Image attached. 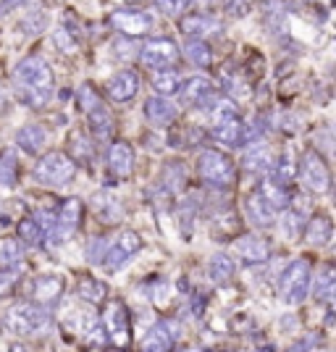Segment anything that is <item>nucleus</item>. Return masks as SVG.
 I'll list each match as a JSON object with an SVG mask.
<instances>
[{"mask_svg":"<svg viewBox=\"0 0 336 352\" xmlns=\"http://www.w3.org/2000/svg\"><path fill=\"white\" fill-rule=\"evenodd\" d=\"M82 216H85L82 200H79V197H69V200L60 206L58 213H56L53 229H50V234L45 236V242H50V245H63V242H69V239L76 234V229H79V223H82Z\"/></svg>","mask_w":336,"mask_h":352,"instance_id":"0eeeda50","label":"nucleus"},{"mask_svg":"<svg viewBox=\"0 0 336 352\" xmlns=\"http://www.w3.org/2000/svg\"><path fill=\"white\" fill-rule=\"evenodd\" d=\"M0 182H3V184H14L16 182V155L14 153H3V155H0Z\"/></svg>","mask_w":336,"mask_h":352,"instance_id":"37998d69","label":"nucleus"},{"mask_svg":"<svg viewBox=\"0 0 336 352\" xmlns=\"http://www.w3.org/2000/svg\"><path fill=\"white\" fill-rule=\"evenodd\" d=\"M45 142H47V132H45L43 126H37V124L21 126V129L16 132V145L21 147L27 155H37V153H43Z\"/></svg>","mask_w":336,"mask_h":352,"instance_id":"bb28decb","label":"nucleus"},{"mask_svg":"<svg viewBox=\"0 0 336 352\" xmlns=\"http://www.w3.org/2000/svg\"><path fill=\"white\" fill-rule=\"evenodd\" d=\"M100 323L105 329L108 344L113 347H129L132 342V323H129V310L121 300H111L100 316Z\"/></svg>","mask_w":336,"mask_h":352,"instance_id":"423d86ee","label":"nucleus"},{"mask_svg":"<svg viewBox=\"0 0 336 352\" xmlns=\"http://www.w3.org/2000/svg\"><path fill=\"white\" fill-rule=\"evenodd\" d=\"M302 179L310 187V192H315V195L328 192L331 174H328V166H326V161H323V155L318 150H307L305 153V158H302Z\"/></svg>","mask_w":336,"mask_h":352,"instance_id":"ddd939ff","label":"nucleus"},{"mask_svg":"<svg viewBox=\"0 0 336 352\" xmlns=\"http://www.w3.org/2000/svg\"><path fill=\"white\" fill-rule=\"evenodd\" d=\"M105 92L113 103H129L134 100V95L139 92V76L132 69H124V72L113 74L105 85Z\"/></svg>","mask_w":336,"mask_h":352,"instance_id":"dca6fc26","label":"nucleus"},{"mask_svg":"<svg viewBox=\"0 0 336 352\" xmlns=\"http://www.w3.org/2000/svg\"><path fill=\"white\" fill-rule=\"evenodd\" d=\"M19 239L24 245H40L43 242V229L34 219H21L19 221Z\"/></svg>","mask_w":336,"mask_h":352,"instance_id":"ea45409f","label":"nucleus"},{"mask_svg":"<svg viewBox=\"0 0 336 352\" xmlns=\"http://www.w3.org/2000/svg\"><path fill=\"white\" fill-rule=\"evenodd\" d=\"M139 248H142V239H139L137 232H121V234L116 236V242L108 245L102 263L108 265L111 271H116V268H121L126 261H132V255L139 252Z\"/></svg>","mask_w":336,"mask_h":352,"instance_id":"4468645a","label":"nucleus"},{"mask_svg":"<svg viewBox=\"0 0 336 352\" xmlns=\"http://www.w3.org/2000/svg\"><path fill=\"white\" fill-rule=\"evenodd\" d=\"M226 11L232 16H245L249 11V0H226Z\"/></svg>","mask_w":336,"mask_h":352,"instance_id":"de8ad7c7","label":"nucleus"},{"mask_svg":"<svg viewBox=\"0 0 336 352\" xmlns=\"http://www.w3.org/2000/svg\"><path fill=\"white\" fill-rule=\"evenodd\" d=\"M129 45H132V40H118V43H116V56L121 60L134 58V53H132V47H129Z\"/></svg>","mask_w":336,"mask_h":352,"instance_id":"09e8293b","label":"nucleus"},{"mask_svg":"<svg viewBox=\"0 0 336 352\" xmlns=\"http://www.w3.org/2000/svg\"><path fill=\"white\" fill-rule=\"evenodd\" d=\"M208 111H210L213 121H226V118L239 116V108H236V103H234V100H229V98H216V100H213V105H210Z\"/></svg>","mask_w":336,"mask_h":352,"instance_id":"a19ab883","label":"nucleus"},{"mask_svg":"<svg viewBox=\"0 0 336 352\" xmlns=\"http://www.w3.org/2000/svg\"><path fill=\"white\" fill-rule=\"evenodd\" d=\"M181 32L187 37H197V40H208V37H219L223 32V24L219 19L213 16H205V14H192L181 21Z\"/></svg>","mask_w":336,"mask_h":352,"instance_id":"a211bd4d","label":"nucleus"},{"mask_svg":"<svg viewBox=\"0 0 336 352\" xmlns=\"http://www.w3.org/2000/svg\"><path fill=\"white\" fill-rule=\"evenodd\" d=\"M76 176V163L66 155V150H53L43 155V161L34 166V179L47 187H63L71 184Z\"/></svg>","mask_w":336,"mask_h":352,"instance_id":"7ed1b4c3","label":"nucleus"},{"mask_svg":"<svg viewBox=\"0 0 336 352\" xmlns=\"http://www.w3.org/2000/svg\"><path fill=\"white\" fill-rule=\"evenodd\" d=\"M105 250H108V242H105V236L95 239V242L89 245V263H102V258H105Z\"/></svg>","mask_w":336,"mask_h":352,"instance_id":"a18cd8bd","label":"nucleus"},{"mask_svg":"<svg viewBox=\"0 0 336 352\" xmlns=\"http://www.w3.org/2000/svg\"><path fill=\"white\" fill-rule=\"evenodd\" d=\"M145 118L153 126H168L176 121V105L168 98L155 95L145 103Z\"/></svg>","mask_w":336,"mask_h":352,"instance_id":"b1692460","label":"nucleus"},{"mask_svg":"<svg viewBox=\"0 0 336 352\" xmlns=\"http://www.w3.org/2000/svg\"><path fill=\"white\" fill-rule=\"evenodd\" d=\"M108 168L116 176H129L134 168V147L124 140H118L108 147Z\"/></svg>","mask_w":336,"mask_h":352,"instance_id":"5701e85b","label":"nucleus"},{"mask_svg":"<svg viewBox=\"0 0 336 352\" xmlns=\"http://www.w3.org/2000/svg\"><path fill=\"white\" fill-rule=\"evenodd\" d=\"M208 274H210V279L216 281V284H223V281H229L236 274L234 258H232V255H226V252H219V255H213V258H210V263H208Z\"/></svg>","mask_w":336,"mask_h":352,"instance_id":"2f4dec72","label":"nucleus"},{"mask_svg":"<svg viewBox=\"0 0 336 352\" xmlns=\"http://www.w3.org/2000/svg\"><path fill=\"white\" fill-rule=\"evenodd\" d=\"M179 92H181V100L190 108H197V111H208L213 100L219 98L216 95V87L210 79L205 76H190L184 85H179Z\"/></svg>","mask_w":336,"mask_h":352,"instance_id":"9b49d317","label":"nucleus"},{"mask_svg":"<svg viewBox=\"0 0 336 352\" xmlns=\"http://www.w3.org/2000/svg\"><path fill=\"white\" fill-rule=\"evenodd\" d=\"M245 210H247V219L252 221V226H260V229H268V226L273 223V219H276L273 206H271L258 190L252 192V195H247Z\"/></svg>","mask_w":336,"mask_h":352,"instance_id":"6ab92c4d","label":"nucleus"},{"mask_svg":"<svg viewBox=\"0 0 336 352\" xmlns=\"http://www.w3.org/2000/svg\"><path fill=\"white\" fill-rule=\"evenodd\" d=\"M184 53H187V58H190L194 66H200V69L210 66V58H213L210 45H205V40H197V37H187Z\"/></svg>","mask_w":336,"mask_h":352,"instance_id":"e433bc0d","label":"nucleus"},{"mask_svg":"<svg viewBox=\"0 0 336 352\" xmlns=\"http://www.w3.org/2000/svg\"><path fill=\"white\" fill-rule=\"evenodd\" d=\"M184 179H187V174H184V163H181V161L168 163V166L163 168V184H166V190L171 192V195L181 190Z\"/></svg>","mask_w":336,"mask_h":352,"instance_id":"58836bf2","label":"nucleus"},{"mask_svg":"<svg viewBox=\"0 0 336 352\" xmlns=\"http://www.w3.org/2000/svg\"><path fill=\"white\" fill-rule=\"evenodd\" d=\"M16 284V271H3L0 268V297H5V294L14 289Z\"/></svg>","mask_w":336,"mask_h":352,"instance_id":"49530a36","label":"nucleus"},{"mask_svg":"<svg viewBox=\"0 0 336 352\" xmlns=\"http://www.w3.org/2000/svg\"><path fill=\"white\" fill-rule=\"evenodd\" d=\"M63 289H66V284H63L60 276L45 274V276H40V279L34 281V287H32V297H34L40 305L50 308V305H56V302H58V297L63 294Z\"/></svg>","mask_w":336,"mask_h":352,"instance_id":"aec40b11","label":"nucleus"},{"mask_svg":"<svg viewBox=\"0 0 336 352\" xmlns=\"http://www.w3.org/2000/svg\"><path fill=\"white\" fill-rule=\"evenodd\" d=\"M45 27H47V14L45 11H34V14L21 21L24 34H40V32H45Z\"/></svg>","mask_w":336,"mask_h":352,"instance_id":"79ce46f5","label":"nucleus"},{"mask_svg":"<svg viewBox=\"0 0 336 352\" xmlns=\"http://www.w3.org/2000/svg\"><path fill=\"white\" fill-rule=\"evenodd\" d=\"M53 43H56V47H58L60 53H76L79 50V32H76V27H74L71 21H60L58 30L53 32Z\"/></svg>","mask_w":336,"mask_h":352,"instance_id":"473e14b6","label":"nucleus"},{"mask_svg":"<svg viewBox=\"0 0 336 352\" xmlns=\"http://www.w3.org/2000/svg\"><path fill=\"white\" fill-rule=\"evenodd\" d=\"M210 137L226 147H245L249 142H255V132L239 116L226 118V121H213Z\"/></svg>","mask_w":336,"mask_h":352,"instance_id":"9d476101","label":"nucleus"},{"mask_svg":"<svg viewBox=\"0 0 336 352\" xmlns=\"http://www.w3.org/2000/svg\"><path fill=\"white\" fill-rule=\"evenodd\" d=\"M66 155H69L74 163H89L92 161L95 150H92V142H89V137H87L85 129L71 132V137H69V147H66Z\"/></svg>","mask_w":336,"mask_h":352,"instance_id":"c756f323","label":"nucleus"},{"mask_svg":"<svg viewBox=\"0 0 336 352\" xmlns=\"http://www.w3.org/2000/svg\"><path fill=\"white\" fill-rule=\"evenodd\" d=\"M79 300H85V302H89V305H98V302H102L105 300V294H108V287L102 284V281L92 279V276H85V279L79 281Z\"/></svg>","mask_w":336,"mask_h":352,"instance_id":"c9c22d12","label":"nucleus"},{"mask_svg":"<svg viewBox=\"0 0 336 352\" xmlns=\"http://www.w3.org/2000/svg\"><path fill=\"white\" fill-rule=\"evenodd\" d=\"M179 85H181V76L176 74L174 66H168V69H155L153 74V89L163 95V98H171L179 92Z\"/></svg>","mask_w":336,"mask_h":352,"instance_id":"7c9ffc66","label":"nucleus"},{"mask_svg":"<svg viewBox=\"0 0 336 352\" xmlns=\"http://www.w3.org/2000/svg\"><path fill=\"white\" fill-rule=\"evenodd\" d=\"M310 281H313V271L307 261H294L287 265V271L281 274V297L287 305H300L310 292Z\"/></svg>","mask_w":336,"mask_h":352,"instance_id":"6e6552de","label":"nucleus"},{"mask_svg":"<svg viewBox=\"0 0 336 352\" xmlns=\"http://www.w3.org/2000/svg\"><path fill=\"white\" fill-rule=\"evenodd\" d=\"M336 297V274L334 265H326L315 276V300L318 302H334Z\"/></svg>","mask_w":336,"mask_h":352,"instance_id":"72a5a7b5","label":"nucleus"},{"mask_svg":"<svg viewBox=\"0 0 336 352\" xmlns=\"http://www.w3.org/2000/svg\"><path fill=\"white\" fill-rule=\"evenodd\" d=\"M258 192L273 206V210H284V208L289 206V200H292V192L287 190V184H278L276 179H271V176H263Z\"/></svg>","mask_w":336,"mask_h":352,"instance_id":"c85d7f7f","label":"nucleus"},{"mask_svg":"<svg viewBox=\"0 0 336 352\" xmlns=\"http://www.w3.org/2000/svg\"><path fill=\"white\" fill-rule=\"evenodd\" d=\"M5 321H8V329L14 334L32 337V334H40L50 323V316H47L45 305H40V302H16L14 308L8 310Z\"/></svg>","mask_w":336,"mask_h":352,"instance_id":"20e7f679","label":"nucleus"},{"mask_svg":"<svg viewBox=\"0 0 336 352\" xmlns=\"http://www.w3.org/2000/svg\"><path fill=\"white\" fill-rule=\"evenodd\" d=\"M24 263V250L16 239H5L0 245V268L3 271H19Z\"/></svg>","mask_w":336,"mask_h":352,"instance_id":"f704fd0d","label":"nucleus"},{"mask_svg":"<svg viewBox=\"0 0 336 352\" xmlns=\"http://www.w3.org/2000/svg\"><path fill=\"white\" fill-rule=\"evenodd\" d=\"M302 234H307V242H310L313 248H323V245H328L331 236H334V223H331L328 216L315 213L313 219H307L305 232H302Z\"/></svg>","mask_w":336,"mask_h":352,"instance_id":"393cba45","label":"nucleus"},{"mask_svg":"<svg viewBox=\"0 0 336 352\" xmlns=\"http://www.w3.org/2000/svg\"><path fill=\"white\" fill-rule=\"evenodd\" d=\"M126 6H139V3H145V0H124Z\"/></svg>","mask_w":336,"mask_h":352,"instance_id":"3c124183","label":"nucleus"},{"mask_svg":"<svg viewBox=\"0 0 336 352\" xmlns=\"http://www.w3.org/2000/svg\"><path fill=\"white\" fill-rule=\"evenodd\" d=\"M197 174L208 187L216 190H232L236 184V168L219 150H203L197 158Z\"/></svg>","mask_w":336,"mask_h":352,"instance_id":"f03ea898","label":"nucleus"},{"mask_svg":"<svg viewBox=\"0 0 336 352\" xmlns=\"http://www.w3.org/2000/svg\"><path fill=\"white\" fill-rule=\"evenodd\" d=\"M139 60H142V66L153 69V72L168 69V66H176V60H179V47L168 37H155L139 47Z\"/></svg>","mask_w":336,"mask_h":352,"instance_id":"1a4fd4ad","label":"nucleus"},{"mask_svg":"<svg viewBox=\"0 0 336 352\" xmlns=\"http://www.w3.org/2000/svg\"><path fill=\"white\" fill-rule=\"evenodd\" d=\"M14 87L21 103H27L30 108H43L50 103L53 89H56L53 69L40 56L21 58L14 69Z\"/></svg>","mask_w":336,"mask_h":352,"instance_id":"f257e3e1","label":"nucleus"},{"mask_svg":"<svg viewBox=\"0 0 336 352\" xmlns=\"http://www.w3.org/2000/svg\"><path fill=\"white\" fill-rule=\"evenodd\" d=\"M294 176H297V163L289 153H284V155H278V161H273V168H271V179H276L278 184H292Z\"/></svg>","mask_w":336,"mask_h":352,"instance_id":"4c0bfd02","label":"nucleus"},{"mask_svg":"<svg viewBox=\"0 0 336 352\" xmlns=\"http://www.w3.org/2000/svg\"><path fill=\"white\" fill-rule=\"evenodd\" d=\"M79 334H82L87 347H105V344H108L105 329H102L100 318H98L92 310H87L85 316H79Z\"/></svg>","mask_w":336,"mask_h":352,"instance_id":"a878e982","label":"nucleus"},{"mask_svg":"<svg viewBox=\"0 0 336 352\" xmlns=\"http://www.w3.org/2000/svg\"><path fill=\"white\" fill-rule=\"evenodd\" d=\"M289 210L284 213V219H281V229H284V236L287 239H300L302 232H305V223L310 219V197L307 195H300V197H294V203L289 200Z\"/></svg>","mask_w":336,"mask_h":352,"instance_id":"2eb2a0df","label":"nucleus"},{"mask_svg":"<svg viewBox=\"0 0 336 352\" xmlns=\"http://www.w3.org/2000/svg\"><path fill=\"white\" fill-rule=\"evenodd\" d=\"M155 3H158V8H161L166 16H179L190 6L192 0H155Z\"/></svg>","mask_w":336,"mask_h":352,"instance_id":"c03bdc74","label":"nucleus"},{"mask_svg":"<svg viewBox=\"0 0 336 352\" xmlns=\"http://www.w3.org/2000/svg\"><path fill=\"white\" fill-rule=\"evenodd\" d=\"M176 347V326L168 321L155 323L145 334V350L150 352H166Z\"/></svg>","mask_w":336,"mask_h":352,"instance_id":"4be33fe9","label":"nucleus"},{"mask_svg":"<svg viewBox=\"0 0 336 352\" xmlns=\"http://www.w3.org/2000/svg\"><path fill=\"white\" fill-rule=\"evenodd\" d=\"M92 210H95V216H98L102 223H118L121 216H124L121 203H118L116 197H111L108 192L95 195V200H92Z\"/></svg>","mask_w":336,"mask_h":352,"instance_id":"cd10ccee","label":"nucleus"},{"mask_svg":"<svg viewBox=\"0 0 336 352\" xmlns=\"http://www.w3.org/2000/svg\"><path fill=\"white\" fill-rule=\"evenodd\" d=\"M79 103H82V111H85V116H87V124H89V129H92V134L105 142V140L113 134V118L108 113L102 98L89 87V85H85V87L79 89Z\"/></svg>","mask_w":336,"mask_h":352,"instance_id":"39448f33","label":"nucleus"},{"mask_svg":"<svg viewBox=\"0 0 336 352\" xmlns=\"http://www.w3.org/2000/svg\"><path fill=\"white\" fill-rule=\"evenodd\" d=\"M108 24L121 32V34H126V37H142L153 27V16L145 14V11L121 8V11H113L108 16Z\"/></svg>","mask_w":336,"mask_h":352,"instance_id":"f8f14e48","label":"nucleus"},{"mask_svg":"<svg viewBox=\"0 0 336 352\" xmlns=\"http://www.w3.org/2000/svg\"><path fill=\"white\" fill-rule=\"evenodd\" d=\"M236 252L247 261V263H265L271 258V245L263 236L258 234H245L236 239Z\"/></svg>","mask_w":336,"mask_h":352,"instance_id":"412c9836","label":"nucleus"},{"mask_svg":"<svg viewBox=\"0 0 336 352\" xmlns=\"http://www.w3.org/2000/svg\"><path fill=\"white\" fill-rule=\"evenodd\" d=\"M242 168L249 176H255V179H263L273 168V153L268 150V145H260V142L252 145L249 142V150L245 153V158H242Z\"/></svg>","mask_w":336,"mask_h":352,"instance_id":"f3484780","label":"nucleus"},{"mask_svg":"<svg viewBox=\"0 0 336 352\" xmlns=\"http://www.w3.org/2000/svg\"><path fill=\"white\" fill-rule=\"evenodd\" d=\"M8 105H11V98H8V87L0 82V111H8Z\"/></svg>","mask_w":336,"mask_h":352,"instance_id":"8fccbe9b","label":"nucleus"}]
</instances>
